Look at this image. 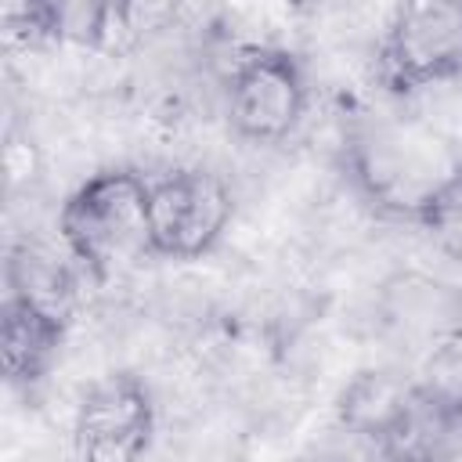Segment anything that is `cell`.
<instances>
[{
	"instance_id": "obj_1",
	"label": "cell",
	"mask_w": 462,
	"mask_h": 462,
	"mask_svg": "<svg viewBox=\"0 0 462 462\" xmlns=\"http://www.w3.org/2000/svg\"><path fill=\"white\" fill-rule=\"evenodd\" d=\"M462 166L451 141L419 116L357 112L343 126V170L383 217L415 224L433 191Z\"/></svg>"
},
{
	"instance_id": "obj_2",
	"label": "cell",
	"mask_w": 462,
	"mask_h": 462,
	"mask_svg": "<svg viewBox=\"0 0 462 462\" xmlns=\"http://www.w3.org/2000/svg\"><path fill=\"white\" fill-rule=\"evenodd\" d=\"M58 238L76 267L112 278L148 253V173L105 166L79 180L58 213Z\"/></svg>"
},
{
	"instance_id": "obj_3",
	"label": "cell",
	"mask_w": 462,
	"mask_h": 462,
	"mask_svg": "<svg viewBox=\"0 0 462 462\" xmlns=\"http://www.w3.org/2000/svg\"><path fill=\"white\" fill-rule=\"evenodd\" d=\"M372 76L390 97L462 79V0H419L393 7L372 58Z\"/></svg>"
},
{
	"instance_id": "obj_4",
	"label": "cell",
	"mask_w": 462,
	"mask_h": 462,
	"mask_svg": "<svg viewBox=\"0 0 462 462\" xmlns=\"http://www.w3.org/2000/svg\"><path fill=\"white\" fill-rule=\"evenodd\" d=\"M227 123L242 141L253 144H282L303 123L310 83L300 54L274 43L245 47L224 87Z\"/></svg>"
},
{
	"instance_id": "obj_5",
	"label": "cell",
	"mask_w": 462,
	"mask_h": 462,
	"mask_svg": "<svg viewBox=\"0 0 462 462\" xmlns=\"http://www.w3.org/2000/svg\"><path fill=\"white\" fill-rule=\"evenodd\" d=\"M235 217L227 180L206 166H173L148 177V253L199 260L224 238Z\"/></svg>"
},
{
	"instance_id": "obj_6",
	"label": "cell",
	"mask_w": 462,
	"mask_h": 462,
	"mask_svg": "<svg viewBox=\"0 0 462 462\" xmlns=\"http://www.w3.org/2000/svg\"><path fill=\"white\" fill-rule=\"evenodd\" d=\"M155 440V393L134 372L90 383L72 419L76 462H144Z\"/></svg>"
},
{
	"instance_id": "obj_7",
	"label": "cell",
	"mask_w": 462,
	"mask_h": 462,
	"mask_svg": "<svg viewBox=\"0 0 462 462\" xmlns=\"http://www.w3.org/2000/svg\"><path fill=\"white\" fill-rule=\"evenodd\" d=\"M375 321L397 350L448 357L462 346V289L426 271H397L379 285Z\"/></svg>"
},
{
	"instance_id": "obj_8",
	"label": "cell",
	"mask_w": 462,
	"mask_h": 462,
	"mask_svg": "<svg viewBox=\"0 0 462 462\" xmlns=\"http://www.w3.org/2000/svg\"><path fill=\"white\" fill-rule=\"evenodd\" d=\"M69 332V310L7 289L0 307V354L4 379L14 390H32L54 368Z\"/></svg>"
},
{
	"instance_id": "obj_9",
	"label": "cell",
	"mask_w": 462,
	"mask_h": 462,
	"mask_svg": "<svg viewBox=\"0 0 462 462\" xmlns=\"http://www.w3.org/2000/svg\"><path fill=\"white\" fill-rule=\"evenodd\" d=\"M419 379L397 368H361L336 397V422L350 440L383 444L419 397Z\"/></svg>"
},
{
	"instance_id": "obj_10",
	"label": "cell",
	"mask_w": 462,
	"mask_h": 462,
	"mask_svg": "<svg viewBox=\"0 0 462 462\" xmlns=\"http://www.w3.org/2000/svg\"><path fill=\"white\" fill-rule=\"evenodd\" d=\"M415 227H422L444 256H451V260L462 263V166L419 209Z\"/></svg>"
},
{
	"instance_id": "obj_11",
	"label": "cell",
	"mask_w": 462,
	"mask_h": 462,
	"mask_svg": "<svg viewBox=\"0 0 462 462\" xmlns=\"http://www.w3.org/2000/svg\"><path fill=\"white\" fill-rule=\"evenodd\" d=\"M455 411H458V422H462V390L455 393Z\"/></svg>"
},
{
	"instance_id": "obj_12",
	"label": "cell",
	"mask_w": 462,
	"mask_h": 462,
	"mask_svg": "<svg viewBox=\"0 0 462 462\" xmlns=\"http://www.w3.org/2000/svg\"><path fill=\"white\" fill-rule=\"evenodd\" d=\"M458 87H462V79H458Z\"/></svg>"
}]
</instances>
